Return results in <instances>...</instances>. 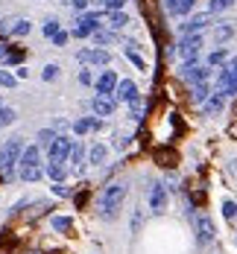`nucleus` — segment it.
<instances>
[{
	"mask_svg": "<svg viewBox=\"0 0 237 254\" xmlns=\"http://www.w3.org/2000/svg\"><path fill=\"white\" fill-rule=\"evenodd\" d=\"M126 193H129V187H126L123 181H111V184H108V187L103 190L100 202H97L100 219H105V222L117 219V213L123 210V202H126Z\"/></svg>",
	"mask_w": 237,
	"mask_h": 254,
	"instance_id": "nucleus-1",
	"label": "nucleus"
},
{
	"mask_svg": "<svg viewBox=\"0 0 237 254\" xmlns=\"http://www.w3.org/2000/svg\"><path fill=\"white\" fill-rule=\"evenodd\" d=\"M18 176H21V181H26V184H32V181H38V178L44 176V167H41V146H38V143H32V146L24 149L21 161H18Z\"/></svg>",
	"mask_w": 237,
	"mask_h": 254,
	"instance_id": "nucleus-2",
	"label": "nucleus"
},
{
	"mask_svg": "<svg viewBox=\"0 0 237 254\" xmlns=\"http://www.w3.org/2000/svg\"><path fill=\"white\" fill-rule=\"evenodd\" d=\"M24 149H26L24 137H12V140H6V143L0 146V173H3L6 178L15 176V170H18V161H21Z\"/></svg>",
	"mask_w": 237,
	"mask_h": 254,
	"instance_id": "nucleus-3",
	"label": "nucleus"
},
{
	"mask_svg": "<svg viewBox=\"0 0 237 254\" xmlns=\"http://www.w3.org/2000/svg\"><path fill=\"white\" fill-rule=\"evenodd\" d=\"M100 21H103V9L82 12V15L77 18V24H74V29H71V35H74V38H91V35L103 26Z\"/></svg>",
	"mask_w": 237,
	"mask_h": 254,
	"instance_id": "nucleus-4",
	"label": "nucleus"
},
{
	"mask_svg": "<svg viewBox=\"0 0 237 254\" xmlns=\"http://www.w3.org/2000/svg\"><path fill=\"white\" fill-rule=\"evenodd\" d=\"M217 91L223 97H235L237 94V56L220 67V73H217Z\"/></svg>",
	"mask_w": 237,
	"mask_h": 254,
	"instance_id": "nucleus-5",
	"label": "nucleus"
},
{
	"mask_svg": "<svg viewBox=\"0 0 237 254\" xmlns=\"http://www.w3.org/2000/svg\"><path fill=\"white\" fill-rule=\"evenodd\" d=\"M77 62L88 64V67H105V64H111V53L105 47H82V50H77Z\"/></svg>",
	"mask_w": 237,
	"mask_h": 254,
	"instance_id": "nucleus-6",
	"label": "nucleus"
},
{
	"mask_svg": "<svg viewBox=\"0 0 237 254\" xmlns=\"http://www.w3.org/2000/svg\"><path fill=\"white\" fill-rule=\"evenodd\" d=\"M208 26H214V12H199V15H190V18L179 26V32H182V35H202Z\"/></svg>",
	"mask_w": 237,
	"mask_h": 254,
	"instance_id": "nucleus-7",
	"label": "nucleus"
},
{
	"mask_svg": "<svg viewBox=\"0 0 237 254\" xmlns=\"http://www.w3.org/2000/svg\"><path fill=\"white\" fill-rule=\"evenodd\" d=\"M211 70H214V67H208V64H199V59H193V62H184V64H182L179 76H182L184 82H190V85H196V82H208Z\"/></svg>",
	"mask_w": 237,
	"mask_h": 254,
	"instance_id": "nucleus-8",
	"label": "nucleus"
},
{
	"mask_svg": "<svg viewBox=\"0 0 237 254\" xmlns=\"http://www.w3.org/2000/svg\"><path fill=\"white\" fill-rule=\"evenodd\" d=\"M74 137H68V134H59L56 140L50 143V149H47V155H50V161H62V164H68V158H71V152H74Z\"/></svg>",
	"mask_w": 237,
	"mask_h": 254,
	"instance_id": "nucleus-9",
	"label": "nucleus"
},
{
	"mask_svg": "<svg viewBox=\"0 0 237 254\" xmlns=\"http://www.w3.org/2000/svg\"><path fill=\"white\" fill-rule=\"evenodd\" d=\"M193 231H196V243L199 246H208V243H214V237H217V228H214L211 216H205V213L193 216Z\"/></svg>",
	"mask_w": 237,
	"mask_h": 254,
	"instance_id": "nucleus-10",
	"label": "nucleus"
},
{
	"mask_svg": "<svg viewBox=\"0 0 237 254\" xmlns=\"http://www.w3.org/2000/svg\"><path fill=\"white\" fill-rule=\"evenodd\" d=\"M202 35H182V41H179V56H182V62H193V59H199V50H202Z\"/></svg>",
	"mask_w": 237,
	"mask_h": 254,
	"instance_id": "nucleus-11",
	"label": "nucleus"
},
{
	"mask_svg": "<svg viewBox=\"0 0 237 254\" xmlns=\"http://www.w3.org/2000/svg\"><path fill=\"white\" fill-rule=\"evenodd\" d=\"M117 73L114 70H103L100 76L94 79V88H97V94H103V97H114V91H117Z\"/></svg>",
	"mask_w": 237,
	"mask_h": 254,
	"instance_id": "nucleus-12",
	"label": "nucleus"
},
{
	"mask_svg": "<svg viewBox=\"0 0 237 254\" xmlns=\"http://www.w3.org/2000/svg\"><path fill=\"white\" fill-rule=\"evenodd\" d=\"M91 111H94V117H111V114L117 111V100H114V97L97 94V97L91 100Z\"/></svg>",
	"mask_w": 237,
	"mask_h": 254,
	"instance_id": "nucleus-13",
	"label": "nucleus"
},
{
	"mask_svg": "<svg viewBox=\"0 0 237 254\" xmlns=\"http://www.w3.org/2000/svg\"><path fill=\"white\" fill-rule=\"evenodd\" d=\"M114 100L126 102V105H132L135 100H141V97H138V85H135L132 79H120V82H117V91H114Z\"/></svg>",
	"mask_w": 237,
	"mask_h": 254,
	"instance_id": "nucleus-14",
	"label": "nucleus"
},
{
	"mask_svg": "<svg viewBox=\"0 0 237 254\" xmlns=\"http://www.w3.org/2000/svg\"><path fill=\"white\" fill-rule=\"evenodd\" d=\"M150 210L153 213H164L167 210V187L164 184H153L150 187Z\"/></svg>",
	"mask_w": 237,
	"mask_h": 254,
	"instance_id": "nucleus-15",
	"label": "nucleus"
},
{
	"mask_svg": "<svg viewBox=\"0 0 237 254\" xmlns=\"http://www.w3.org/2000/svg\"><path fill=\"white\" fill-rule=\"evenodd\" d=\"M74 134H88V131H100L103 128V117H79L71 123Z\"/></svg>",
	"mask_w": 237,
	"mask_h": 254,
	"instance_id": "nucleus-16",
	"label": "nucleus"
},
{
	"mask_svg": "<svg viewBox=\"0 0 237 254\" xmlns=\"http://www.w3.org/2000/svg\"><path fill=\"white\" fill-rule=\"evenodd\" d=\"M68 161L74 164V173H77V176H82V173H85V167H88V155H85L82 140H79V143H74V152H71V158H68Z\"/></svg>",
	"mask_w": 237,
	"mask_h": 254,
	"instance_id": "nucleus-17",
	"label": "nucleus"
},
{
	"mask_svg": "<svg viewBox=\"0 0 237 254\" xmlns=\"http://www.w3.org/2000/svg\"><path fill=\"white\" fill-rule=\"evenodd\" d=\"M164 6H167V12H170V15L182 18V15H190V12H193L196 0H170V3H164Z\"/></svg>",
	"mask_w": 237,
	"mask_h": 254,
	"instance_id": "nucleus-18",
	"label": "nucleus"
},
{
	"mask_svg": "<svg viewBox=\"0 0 237 254\" xmlns=\"http://www.w3.org/2000/svg\"><path fill=\"white\" fill-rule=\"evenodd\" d=\"M223 105H226V97H223L220 91H214L208 100L202 102V111H205L208 117H214V114H220V111H223Z\"/></svg>",
	"mask_w": 237,
	"mask_h": 254,
	"instance_id": "nucleus-19",
	"label": "nucleus"
},
{
	"mask_svg": "<svg viewBox=\"0 0 237 254\" xmlns=\"http://www.w3.org/2000/svg\"><path fill=\"white\" fill-rule=\"evenodd\" d=\"M105 18H108V29H114V32L126 29V24H129V15H126L123 9H117V12H105Z\"/></svg>",
	"mask_w": 237,
	"mask_h": 254,
	"instance_id": "nucleus-20",
	"label": "nucleus"
},
{
	"mask_svg": "<svg viewBox=\"0 0 237 254\" xmlns=\"http://www.w3.org/2000/svg\"><path fill=\"white\" fill-rule=\"evenodd\" d=\"M44 176H50L53 181H65V176H68V167H65L62 161H47V164H44Z\"/></svg>",
	"mask_w": 237,
	"mask_h": 254,
	"instance_id": "nucleus-21",
	"label": "nucleus"
},
{
	"mask_svg": "<svg viewBox=\"0 0 237 254\" xmlns=\"http://www.w3.org/2000/svg\"><path fill=\"white\" fill-rule=\"evenodd\" d=\"M91 38H94V44H97V47H111V44L117 41V32H114V29H103V26H100Z\"/></svg>",
	"mask_w": 237,
	"mask_h": 254,
	"instance_id": "nucleus-22",
	"label": "nucleus"
},
{
	"mask_svg": "<svg viewBox=\"0 0 237 254\" xmlns=\"http://www.w3.org/2000/svg\"><path fill=\"white\" fill-rule=\"evenodd\" d=\"M105 158H108V146H105V143H94L91 152H88V164L100 167V164H105Z\"/></svg>",
	"mask_w": 237,
	"mask_h": 254,
	"instance_id": "nucleus-23",
	"label": "nucleus"
},
{
	"mask_svg": "<svg viewBox=\"0 0 237 254\" xmlns=\"http://www.w3.org/2000/svg\"><path fill=\"white\" fill-rule=\"evenodd\" d=\"M24 56H26V50H24V47H9V53H6V59H3V64H6V67H21Z\"/></svg>",
	"mask_w": 237,
	"mask_h": 254,
	"instance_id": "nucleus-24",
	"label": "nucleus"
},
{
	"mask_svg": "<svg viewBox=\"0 0 237 254\" xmlns=\"http://www.w3.org/2000/svg\"><path fill=\"white\" fill-rule=\"evenodd\" d=\"M232 35H235V26L232 24H223V21H220V24L214 26V41H217V44H226Z\"/></svg>",
	"mask_w": 237,
	"mask_h": 254,
	"instance_id": "nucleus-25",
	"label": "nucleus"
},
{
	"mask_svg": "<svg viewBox=\"0 0 237 254\" xmlns=\"http://www.w3.org/2000/svg\"><path fill=\"white\" fill-rule=\"evenodd\" d=\"M56 137H59V131H56V128H41V131H38V134H35V140H38V146H41V149H50V143L53 140H56Z\"/></svg>",
	"mask_w": 237,
	"mask_h": 254,
	"instance_id": "nucleus-26",
	"label": "nucleus"
},
{
	"mask_svg": "<svg viewBox=\"0 0 237 254\" xmlns=\"http://www.w3.org/2000/svg\"><path fill=\"white\" fill-rule=\"evenodd\" d=\"M190 94H193V102H202L211 97V88H208V82H196V85H190Z\"/></svg>",
	"mask_w": 237,
	"mask_h": 254,
	"instance_id": "nucleus-27",
	"label": "nucleus"
},
{
	"mask_svg": "<svg viewBox=\"0 0 237 254\" xmlns=\"http://www.w3.org/2000/svg\"><path fill=\"white\" fill-rule=\"evenodd\" d=\"M32 32V21H26V18H18V21H12V35L15 38H24Z\"/></svg>",
	"mask_w": 237,
	"mask_h": 254,
	"instance_id": "nucleus-28",
	"label": "nucleus"
},
{
	"mask_svg": "<svg viewBox=\"0 0 237 254\" xmlns=\"http://www.w3.org/2000/svg\"><path fill=\"white\" fill-rule=\"evenodd\" d=\"M50 225H53V231H59V234H68L74 222H71V216H53Z\"/></svg>",
	"mask_w": 237,
	"mask_h": 254,
	"instance_id": "nucleus-29",
	"label": "nucleus"
},
{
	"mask_svg": "<svg viewBox=\"0 0 237 254\" xmlns=\"http://www.w3.org/2000/svg\"><path fill=\"white\" fill-rule=\"evenodd\" d=\"M232 6H235V0H208V12H214V15H220Z\"/></svg>",
	"mask_w": 237,
	"mask_h": 254,
	"instance_id": "nucleus-30",
	"label": "nucleus"
},
{
	"mask_svg": "<svg viewBox=\"0 0 237 254\" xmlns=\"http://www.w3.org/2000/svg\"><path fill=\"white\" fill-rule=\"evenodd\" d=\"M15 117H18V111H15L12 105H3V108H0V126H9V123H15Z\"/></svg>",
	"mask_w": 237,
	"mask_h": 254,
	"instance_id": "nucleus-31",
	"label": "nucleus"
},
{
	"mask_svg": "<svg viewBox=\"0 0 237 254\" xmlns=\"http://www.w3.org/2000/svg\"><path fill=\"white\" fill-rule=\"evenodd\" d=\"M62 29V24L56 21V18H44V26H41V32H44V38H53L56 32Z\"/></svg>",
	"mask_w": 237,
	"mask_h": 254,
	"instance_id": "nucleus-32",
	"label": "nucleus"
},
{
	"mask_svg": "<svg viewBox=\"0 0 237 254\" xmlns=\"http://www.w3.org/2000/svg\"><path fill=\"white\" fill-rule=\"evenodd\" d=\"M226 59H229V53H226V47H220V50H214L208 56V62H205V64H208V67H217V64H223Z\"/></svg>",
	"mask_w": 237,
	"mask_h": 254,
	"instance_id": "nucleus-33",
	"label": "nucleus"
},
{
	"mask_svg": "<svg viewBox=\"0 0 237 254\" xmlns=\"http://www.w3.org/2000/svg\"><path fill=\"white\" fill-rule=\"evenodd\" d=\"M223 216H226L229 222H235V219H237V202L226 199V202H223Z\"/></svg>",
	"mask_w": 237,
	"mask_h": 254,
	"instance_id": "nucleus-34",
	"label": "nucleus"
},
{
	"mask_svg": "<svg viewBox=\"0 0 237 254\" xmlns=\"http://www.w3.org/2000/svg\"><path fill=\"white\" fill-rule=\"evenodd\" d=\"M18 85V76L9 73V70H0V88H15Z\"/></svg>",
	"mask_w": 237,
	"mask_h": 254,
	"instance_id": "nucleus-35",
	"label": "nucleus"
},
{
	"mask_svg": "<svg viewBox=\"0 0 237 254\" xmlns=\"http://www.w3.org/2000/svg\"><path fill=\"white\" fill-rule=\"evenodd\" d=\"M68 38H71V32H68V29H59L50 41H53V47H65V44H68Z\"/></svg>",
	"mask_w": 237,
	"mask_h": 254,
	"instance_id": "nucleus-36",
	"label": "nucleus"
},
{
	"mask_svg": "<svg viewBox=\"0 0 237 254\" xmlns=\"http://www.w3.org/2000/svg\"><path fill=\"white\" fill-rule=\"evenodd\" d=\"M129 0H103V9L105 12H117V9H126Z\"/></svg>",
	"mask_w": 237,
	"mask_h": 254,
	"instance_id": "nucleus-37",
	"label": "nucleus"
},
{
	"mask_svg": "<svg viewBox=\"0 0 237 254\" xmlns=\"http://www.w3.org/2000/svg\"><path fill=\"white\" fill-rule=\"evenodd\" d=\"M59 70H62L59 64H47L44 73H41V79H44V82H53V79H59Z\"/></svg>",
	"mask_w": 237,
	"mask_h": 254,
	"instance_id": "nucleus-38",
	"label": "nucleus"
},
{
	"mask_svg": "<svg viewBox=\"0 0 237 254\" xmlns=\"http://www.w3.org/2000/svg\"><path fill=\"white\" fill-rule=\"evenodd\" d=\"M53 196H59V199H65V196H71V190L62 184V181H53Z\"/></svg>",
	"mask_w": 237,
	"mask_h": 254,
	"instance_id": "nucleus-39",
	"label": "nucleus"
},
{
	"mask_svg": "<svg viewBox=\"0 0 237 254\" xmlns=\"http://www.w3.org/2000/svg\"><path fill=\"white\" fill-rule=\"evenodd\" d=\"M68 3L77 9L79 15H82V12H88V6H91V0H68Z\"/></svg>",
	"mask_w": 237,
	"mask_h": 254,
	"instance_id": "nucleus-40",
	"label": "nucleus"
},
{
	"mask_svg": "<svg viewBox=\"0 0 237 254\" xmlns=\"http://www.w3.org/2000/svg\"><path fill=\"white\" fill-rule=\"evenodd\" d=\"M141 114H144V102L135 100L132 102V120H141Z\"/></svg>",
	"mask_w": 237,
	"mask_h": 254,
	"instance_id": "nucleus-41",
	"label": "nucleus"
},
{
	"mask_svg": "<svg viewBox=\"0 0 237 254\" xmlns=\"http://www.w3.org/2000/svg\"><path fill=\"white\" fill-rule=\"evenodd\" d=\"M0 35H3V38H6V35H12V21H9V18H3V21H0Z\"/></svg>",
	"mask_w": 237,
	"mask_h": 254,
	"instance_id": "nucleus-42",
	"label": "nucleus"
},
{
	"mask_svg": "<svg viewBox=\"0 0 237 254\" xmlns=\"http://www.w3.org/2000/svg\"><path fill=\"white\" fill-rule=\"evenodd\" d=\"M79 82L82 85H94V76H91V70L85 67V70H79Z\"/></svg>",
	"mask_w": 237,
	"mask_h": 254,
	"instance_id": "nucleus-43",
	"label": "nucleus"
},
{
	"mask_svg": "<svg viewBox=\"0 0 237 254\" xmlns=\"http://www.w3.org/2000/svg\"><path fill=\"white\" fill-rule=\"evenodd\" d=\"M15 70H18V73H15L18 79H26V76H29V70H26L24 64H21V67H15Z\"/></svg>",
	"mask_w": 237,
	"mask_h": 254,
	"instance_id": "nucleus-44",
	"label": "nucleus"
},
{
	"mask_svg": "<svg viewBox=\"0 0 237 254\" xmlns=\"http://www.w3.org/2000/svg\"><path fill=\"white\" fill-rule=\"evenodd\" d=\"M6 53H9V44H6V41H0V62L6 59Z\"/></svg>",
	"mask_w": 237,
	"mask_h": 254,
	"instance_id": "nucleus-45",
	"label": "nucleus"
},
{
	"mask_svg": "<svg viewBox=\"0 0 237 254\" xmlns=\"http://www.w3.org/2000/svg\"><path fill=\"white\" fill-rule=\"evenodd\" d=\"M229 170H232V176H237V158L232 161V164H229Z\"/></svg>",
	"mask_w": 237,
	"mask_h": 254,
	"instance_id": "nucleus-46",
	"label": "nucleus"
},
{
	"mask_svg": "<svg viewBox=\"0 0 237 254\" xmlns=\"http://www.w3.org/2000/svg\"><path fill=\"white\" fill-rule=\"evenodd\" d=\"M235 246H237V234H235Z\"/></svg>",
	"mask_w": 237,
	"mask_h": 254,
	"instance_id": "nucleus-47",
	"label": "nucleus"
},
{
	"mask_svg": "<svg viewBox=\"0 0 237 254\" xmlns=\"http://www.w3.org/2000/svg\"><path fill=\"white\" fill-rule=\"evenodd\" d=\"M0 108H3V102H0Z\"/></svg>",
	"mask_w": 237,
	"mask_h": 254,
	"instance_id": "nucleus-48",
	"label": "nucleus"
},
{
	"mask_svg": "<svg viewBox=\"0 0 237 254\" xmlns=\"http://www.w3.org/2000/svg\"><path fill=\"white\" fill-rule=\"evenodd\" d=\"M164 3H170V0H164Z\"/></svg>",
	"mask_w": 237,
	"mask_h": 254,
	"instance_id": "nucleus-49",
	"label": "nucleus"
},
{
	"mask_svg": "<svg viewBox=\"0 0 237 254\" xmlns=\"http://www.w3.org/2000/svg\"><path fill=\"white\" fill-rule=\"evenodd\" d=\"M0 131H3V126H0Z\"/></svg>",
	"mask_w": 237,
	"mask_h": 254,
	"instance_id": "nucleus-50",
	"label": "nucleus"
}]
</instances>
